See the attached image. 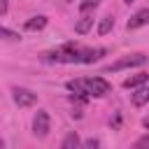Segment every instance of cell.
I'll return each instance as SVG.
<instances>
[{"instance_id": "2", "label": "cell", "mask_w": 149, "mask_h": 149, "mask_svg": "<svg viewBox=\"0 0 149 149\" xmlns=\"http://www.w3.org/2000/svg\"><path fill=\"white\" fill-rule=\"evenodd\" d=\"M81 84H84L86 95H93V98H105L112 91V86L102 77H86V79H81Z\"/></svg>"}, {"instance_id": "9", "label": "cell", "mask_w": 149, "mask_h": 149, "mask_svg": "<svg viewBox=\"0 0 149 149\" xmlns=\"http://www.w3.org/2000/svg\"><path fill=\"white\" fill-rule=\"evenodd\" d=\"M91 26H93V16H91V14H84V16L74 23V33L84 35V33H88V30H91Z\"/></svg>"}, {"instance_id": "6", "label": "cell", "mask_w": 149, "mask_h": 149, "mask_svg": "<svg viewBox=\"0 0 149 149\" xmlns=\"http://www.w3.org/2000/svg\"><path fill=\"white\" fill-rule=\"evenodd\" d=\"M147 23H149V9H140V12H135V14L128 19L126 28H128V30H135V28H142V26H147Z\"/></svg>"}, {"instance_id": "12", "label": "cell", "mask_w": 149, "mask_h": 149, "mask_svg": "<svg viewBox=\"0 0 149 149\" xmlns=\"http://www.w3.org/2000/svg\"><path fill=\"white\" fill-rule=\"evenodd\" d=\"M112 26H114V19L112 16H102L100 23H98V35H107L112 30Z\"/></svg>"}, {"instance_id": "19", "label": "cell", "mask_w": 149, "mask_h": 149, "mask_svg": "<svg viewBox=\"0 0 149 149\" xmlns=\"http://www.w3.org/2000/svg\"><path fill=\"white\" fill-rule=\"evenodd\" d=\"M0 149H5V142H2V140H0Z\"/></svg>"}, {"instance_id": "7", "label": "cell", "mask_w": 149, "mask_h": 149, "mask_svg": "<svg viewBox=\"0 0 149 149\" xmlns=\"http://www.w3.org/2000/svg\"><path fill=\"white\" fill-rule=\"evenodd\" d=\"M147 81H149V72H137V74H130L123 81V86L126 88H137V86H144Z\"/></svg>"}, {"instance_id": "8", "label": "cell", "mask_w": 149, "mask_h": 149, "mask_svg": "<svg viewBox=\"0 0 149 149\" xmlns=\"http://www.w3.org/2000/svg\"><path fill=\"white\" fill-rule=\"evenodd\" d=\"M130 100H133L135 107H142L144 102H149V86H137V88L133 91Z\"/></svg>"}, {"instance_id": "14", "label": "cell", "mask_w": 149, "mask_h": 149, "mask_svg": "<svg viewBox=\"0 0 149 149\" xmlns=\"http://www.w3.org/2000/svg\"><path fill=\"white\" fill-rule=\"evenodd\" d=\"M0 40H12V42H16V40H21V37H19V33H14V30L0 26Z\"/></svg>"}, {"instance_id": "3", "label": "cell", "mask_w": 149, "mask_h": 149, "mask_svg": "<svg viewBox=\"0 0 149 149\" xmlns=\"http://www.w3.org/2000/svg\"><path fill=\"white\" fill-rule=\"evenodd\" d=\"M144 63H147V56H144V54H133V56H123V58H119L116 63L107 65V72H119V70H123V68L144 65Z\"/></svg>"}, {"instance_id": "1", "label": "cell", "mask_w": 149, "mask_h": 149, "mask_svg": "<svg viewBox=\"0 0 149 149\" xmlns=\"http://www.w3.org/2000/svg\"><path fill=\"white\" fill-rule=\"evenodd\" d=\"M102 56H105V49H86L74 42H68L61 49L44 54L47 61H56V63H95Z\"/></svg>"}, {"instance_id": "11", "label": "cell", "mask_w": 149, "mask_h": 149, "mask_svg": "<svg viewBox=\"0 0 149 149\" xmlns=\"http://www.w3.org/2000/svg\"><path fill=\"white\" fill-rule=\"evenodd\" d=\"M79 147H81V142H79L77 133H68L65 140H63V144H61V149H79Z\"/></svg>"}, {"instance_id": "15", "label": "cell", "mask_w": 149, "mask_h": 149, "mask_svg": "<svg viewBox=\"0 0 149 149\" xmlns=\"http://www.w3.org/2000/svg\"><path fill=\"white\" fill-rule=\"evenodd\" d=\"M79 149H100V142L95 140V137H88L86 142H81V147Z\"/></svg>"}, {"instance_id": "10", "label": "cell", "mask_w": 149, "mask_h": 149, "mask_svg": "<svg viewBox=\"0 0 149 149\" xmlns=\"http://www.w3.org/2000/svg\"><path fill=\"white\" fill-rule=\"evenodd\" d=\"M47 26V16H33L30 21H26L23 23V28L26 30H42Z\"/></svg>"}, {"instance_id": "5", "label": "cell", "mask_w": 149, "mask_h": 149, "mask_svg": "<svg viewBox=\"0 0 149 149\" xmlns=\"http://www.w3.org/2000/svg\"><path fill=\"white\" fill-rule=\"evenodd\" d=\"M12 93H14V102H16L19 107H30V105L37 102V93H33V91H28V88H19V86H16Z\"/></svg>"}, {"instance_id": "20", "label": "cell", "mask_w": 149, "mask_h": 149, "mask_svg": "<svg viewBox=\"0 0 149 149\" xmlns=\"http://www.w3.org/2000/svg\"><path fill=\"white\" fill-rule=\"evenodd\" d=\"M126 2H128V5H130V2H135V0H126Z\"/></svg>"}, {"instance_id": "13", "label": "cell", "mask_w": 149, "mask_h": 149, "mask_svg": "<svg viewBox=\"0 0 149 149\" xmlns=\"http://www.w3.org/2000/svg\"><path fill=\"white\" fill-rule=\"evenodd\" d=\"M98 5H100V0H84V2L79 5V12H81V14H91Z\"/></svg>"}, {"instance_id": "4", "label": "cell", "mask_w": 149, "mask_h": 149, "mask_svg": "<svg viewBox=\"0 0 149 149\" xmlns=\"http://www.w3.org/2000/svg\"><path fill=\"white\" fill-rule=\"evenodd\" d=\"M49 130H51V119H49L47 109H37V114H35V119H33V133H35L37 137H47Z\"/></svg>"}, {"instance_id": "16", "label": "cell", "mask_w": 149, "mask_h": 149, "mask_svg": "<svg viewBox=\"0 0 149 149\" xmlns=\"http://www.w3.org/2000/svg\"><path fill=\"white\" fill-rule=\"evenodd\" d=\"M133 149H149V135H142V137L133 144Z\"/></svg>"}, {"instance_id": "17", "label": "cell", "mask_w": 149, "mask_h": 149, "mask_svg": "<svg viewBox=\"0 0 149 149\" xmlns=\"http://www.w3.org/2000/svg\"><path fill=\"white\" fill-rule=\"evenodd\" d=\"M7 12V0H0V14Z\"/></svg>"}, {"instance_id": "18", "label": "cell", "mask_w": 149, "mask_h": 149, "mask_svg": "<svg viewBox=\"0 0 149 149\" xmlns=\"http://www.w3.org/2000/svg\"><path fill=\"white\" fill-rule=\"evenodd\" d=\"M142 126H144V128H149V116H144V119H142Z\"/></svg>"}]
</instances>
